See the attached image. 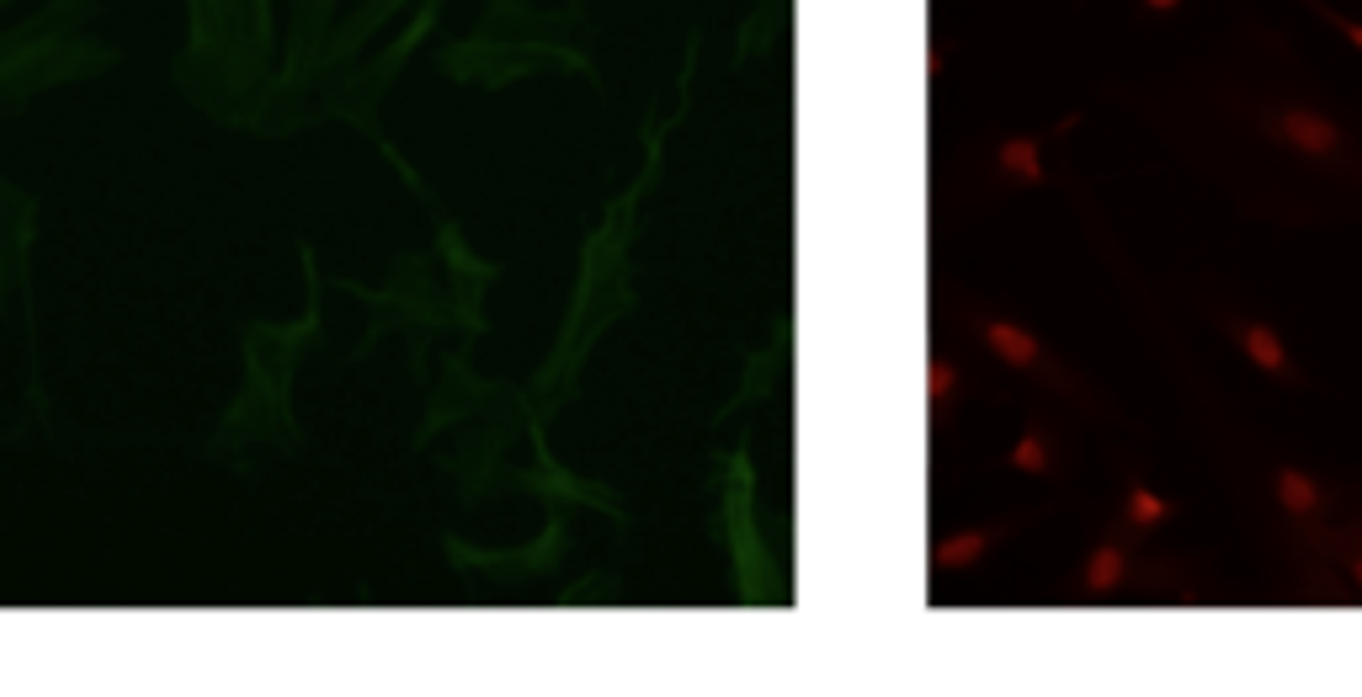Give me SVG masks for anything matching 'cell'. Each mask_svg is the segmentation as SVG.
I'll return each instance as SVG.
<instances>
[{
	"instance_id": "11",
	"label": "cell",
	"mask_w": 1362,
	"mask_h": 697,
	"mask_svg": "<svg viewBox=\"0 0 1362 697\" xmlns=\"http://www.w3.org/2000/svg\"><path fill=\"white\" fill-rule=\"evenodd\" d=\"M1315 11H1320V17H1326V22H1331V28L1362 54V22H1358V17H1341V11H1336V6H1326V0H1315Z\"/></svg>"
},
{
	"instance_id": "13",
	"label": "cell",
	"mask_w": 1362,
	"mask_h": 697,
	"mask_svg": "<svg viewBox=\"0 0 1362 697\" xmlns=\"http://www.w3.org/2000/svg\"><path fill=\"white\" fill-rule=\"evenodd\" d=\"M1145 6V17H1171V11H1181L1187 0H1139Z\"/></svg>"
},
{
	"instance_id": "12",
	"label": "cell",
	"mask_w": 1362,
	"mask_h": 697,
	"mask_svg": "<svg viewBox=\"0 0 1362 697\" xmlns=\"http://www.w3.org/2000/svg\"><path fill=\"white\" fill-rule=\"evenodd\" d=\"M1347 570H1352V580H1358V597H1362V538L1352 533V548H1347Z\"/></svg>"
},
{
	"instance_id": "3",
	"label": "cell",
	"mask_w": 1362,
	"mask_h": 697,
	"mask_svg": "<svg viewBox=\"0 0 1362 697\" xmlns=\"http://www.w3.org/2000/svg\"><path fill=\"white\" fill-rule=\"evenodd\" d=\"M1128 580H1134V548H1128L1123 533H1107V538L1086 554L1075 586H1081V597H1091V602H1107V597H1118Z\"/></svg>"
},
{
	"instance_id": "2",
	"label": "cell",
	"mask_w": 1362,
	"mask_h": 697,
	"mask_svg": "<svg viewBox=\"0 0 1362 697\" xmlns=\"http://www.w3.org/2000/svg\"><path fill=\"white\" fill-rule=\"evenodd\" d=\"M974 331H979V341H985V352L996 357L1000 367H1011V373H1028V378H1054V363H1049V352H1043V341L1032 331H1022L1017 320H1000V314H974Z\"/></svg>"
},
{
	"instance_id": "9",
	"label": "cell",
	"mask_w": 1362,
	"mask_h": 697,
	"mask_svg": "<svg viewBox=\"0 0 1362 697\" xmlns=\"http://www.w3.org/2000/svg\"><path fill=\"white\" fill-rule=\"evenodd\" d=\"M990 165H996L1000 182L1011 186H1038L1043 182V139L1038 133H1011L990 150Z\"/></svg>"
},
{
	"instance_id": "6",
	"label": "cell",
	"mask_w": 1362,
	"mask_h": 697,
	"mask_svg": "<svg viewBox=\"0 0 1362 697\" xmlns=\"http://www.w3.org/2000/svg\"><path fill=\"white\" fill-rule=\"evenodd\" d=\"M1017 533V522H985V527H964L932 544V576H953V570H974L996 544H1006Z\"/></svg>"
},
{
	"instance_id": "4",
	"label": "cell",
	"mask_w": 1362,
	"mask_h": 697,
	"mask_svg": "<svg viewBox=\"0 0 1362 697\" xmlns=\"http://www.w3.org/2000/svg\"><path fill=\"white\" fill-rule=\"evenodd\" d=\"M1230 325V341L1241 346V357L1256 373H1267L1272 384H1294L1299 378V367H1294V352H1288V341L1272 331V325H1262V320H1224Z\"/></svg>"
},
{
	"instance_id": "1",
	"label": "cell",
	"mask_w": 1362,
	"mask_h": 697,
	"mask_svg": "<svg viewBox=\"0 0 1362 697\" xmlns=\"http://www.w3.org/2000/svg\"><path fill=\"white\" fill-rule=\"evenodd\" d=\"M1256 133L1267 139L1272 150H1283L1288 160H1299V165H1309V171H1326V176H1362V160H1358L1352 133H1347L1320 101L1277 96L1272 107L1256 112Z\"/></svg>"
},
{
	"instance_id": "5",
	"label": "cell",
	"mask_w": 1362,
	"mask_h": 697,
	"mask_svg": "<svg viewBox=\"0 0 1362 697\" xmlns=\"http://www.w3.org/2000/svg\"><path fill=\"white\" fill-rule=\"evenodd\" d=\"M1272 501H1277V512L1288 516V522H1299V527H1320L1326 512H1331L1326 485L1309 469H1294V463H1277L1272 469Z\"/></svg>"
},
{
	"instance_id": "7",
	"label": "cell",
	"mask_w": 1362,
	"mask_h": 697,
	"mask_svg": "<svg viewBox=\"0 0 1362 697\" xmlns=\"http://www.w3.org/2000/svg\"><path fill=\"white\" fill-rule=\"evenodd\" d=\"M1006 463H1011V474H1032V480H1060L1064 474V437L1054 431L1049 421H1038L1032 416L1028 431L1017 437V448L1006 453Z\"/></svg>"
},
{
	"instance_id": "10",
	"label": "cell",
	"mask_w": 1362,
	"mask_h": 697,
	"mask_svg": "<svg viewBox=\"0 0 1362 697\" xmlns=\"http://www.w3.org/2000/svg\"><path fill=\"white\" fill-rule=\"evenodd\" d=\"M953 399H964V367L953 363L947 352H932V367H926V405H932V416H942Z\"/></svg>"
},
{
	"instance_id": "8",
	"label": "cell",
	"mask_w": 1362,
	"mask_h": 697,
	"mask_svg": "<svg viewBox=\"0 0 1362 697\" xmlns=\"http://www.w3.org/2000/svg\"><path fill=\"white\" fill-rule=\"evenodd\" d=\"M1171 516H1177V501H1171V495L1150 490L1145 480H1128V485H1123V506H1118L1123 538H1145V533H1155V527H1166Z\"/></svg>"
}]
</instances>
